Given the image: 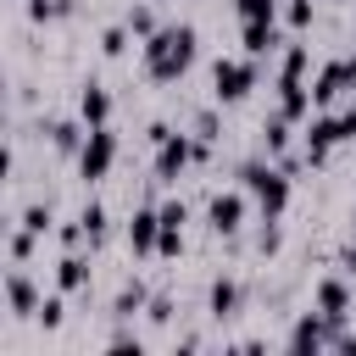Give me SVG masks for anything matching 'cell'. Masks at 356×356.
Segmentation results:
<instances>
[{
	"label": "cell",
	"mask_w": 356,
	"mask_h": 356,
	"mask_svg": "<svg viewBox=\"0 0 356 356\" xmlns=\"http://www.w3.org/2000/svg\"><path fill=\"white\" fill-rule=\"evenodd\" d=\"M195 44H200L195 22H161V28L139 44L145 78H150V83H178V78L189 72V61H195Z\"/></svg>",
	"instance_id": "cell-1"
},
{
	"label": "cell",
	"mask_w": 356,
	"mask_h": 356,
	"mask_svg": "<svg viewBox=\"0 0 356 356\" xmlns=\"http://www.w3.org/2000/svg\"><path fill=\"white\" fill-rule=\"evenodd\" d=\"M234 178H239V189H250V200H256L261 217H284V206H289V184H295L284 161H273V156H250V161L234 167Z\"/></svg>",
	"instance_id": "cell-2"
},
{
	"label": "cell",
	"mask_w": 356,
	"mask_h": 356,
	"mask_svg": "<svg viewBox=\"0 0 356 356\" xmlns=\"http://www.w3.org/2000/svg\"><path fill=\"white\" fill-rule=\"evenodd\" d=\"M256 89V56H217V67H211V95H217V106H234V100H245Z\"/></svg>",
	"instance_id": "cell-3"
},
{
	"label": "cell",
	"mask_w": 356,
	"mask_h": 356,
	"mask_svg": "<svg viewBox=\"0 0 356 356\" xmlns=\"http://www.w3.org/2000/svg\"><path fill=\"white\" fill-rule=\"evenodd\" d=\"M350 89H356V56H334V61H323V72L312 78V100H317V111L339 106Z\"/></svg>",
	"instance_id": "cell-4"
},
{
	"label": "cell",
	"mask_w": 356,
	"mask_h": 356,
	"mask_svg": "<svg viewBox=\"0 0 356 356\" xmlns=\"http://www.w3.org/2000/svg\"><path fill=\"white\" fill-rule=\"evenodd\" d=\"M72 161H78V178H83V184L106 178V172L117 167V134H111V122H106V128H89V139H83V150H78Z\"/></svg>",
	"instance_id": "cell-5"
},
{
	"label": "cell",
	"mask_w": 356,
	"mask_h": 356,
	"mask_svg": "<svg viewBox=\"0 0 356 356\" xmlns=\"http://www.w3.org/2000/svg\"><path fill=\"white\" fill-rule=\"evenodd\" d=\"M245 217H250V189H217V195L206 200V222H211V234H222V239H234V234L245 228Z\"/></svg>",
	"instance_id": "cell-6"
},
{
	"label": "cell",
	"mask_w": 356,
	"mask_h": 356,
	"mask_svg": "<svg viewBox=\"0 0 356 356\" xmlns=\"http://www.w3.org/2000/svg\"><path fill=\"white\" fill-rule=\"evenodd\" d=\"M339 317H328V312H300L295 317V328H289V350H334V339H339Z\"/></svg>",
	"instance_id": "cell-7"
},
{
	"label": "cell",
	"mask_w": 356,
	"mask_h": 356,
	"mask_svg": "<svg viewBox=\"0 0 356 356\" xmlns=\"http://www.w3.org/2000/svg\"><path fill=\"white\" fill-rule=\"evenodd\" d=\"M195 161H200V139L172 128V134L156 145V184H172V178H178L184 167H195Z\"/></svg>",
	"instance_id": "cell-8"
},
{
	"label": "cell",
	"mask_w": 356,
	"mask_h": 356,
	"mask_svg": "<svg viewBox=\"0 0 356 356\" xmlns=\"http://www.w3.org/2000/svg\"><path fill=\"white\" fill-rule=\"evenodd\" d=\"M161 245V206H134L128 217V250L134 256H156Z\"/></svg>",
	"instance_id": "cell-9"
},
{
	"label": "cell",
	"mask_w": 356,
	"mask_h": 356,
	"mask_svg": "<svg viewBox=\"0 0 356 356\" xmlns=\"http://www.w3.org/2000/svg\"><path fill=\"white\" fill-rule=\"evenodd\" d=\"M312 306L345 323V317H350V273L339 267V273H328V278H317V289H312Z\"/></svg>",
	"instance_id": "cell-10"
},
{
	"label": "cell",
	"mask_w": 356,
	"mask_h": 356,
	"mask_svg": "<svg viewBox=\"0 0 356 356\" xmlns=\"http://www.w3.org/2000/svg\"><path fill=\"white\" fill-rule=\"evenodd\" d=\"M6 300H11V317H39L44 295H39V284H33L28 267H11L6 273Z\"/></svg>",
	"instance_id": "cell-11"
},
{
	"label": "cell",
	"mask_w": 356,
	"mask_h": 356,
	"mask_svg": "<svg viewBox=\"0 0 356 356\" xmlns=\"http://www.w3.org/2000/svg\"><path fill=\"white\" fill-rule=\"evenodd\" d=\"M239 306H245V284H239L234 273L211 278V289H206V312L222 323V317H239Z\"/></svg>",
	"instance_id": "cell-12"
},
{
	"label": "cell",
	"mask_w": 356,
	"mask_h": 356,
	"mask_svg": "<svg viewBox=\"0 0 356 356\" xmlns=\"http://www.w3.org/2000/svg\"><path fill=\"white\" fill-rule=\"evenodd\" d=\"M78 117H83L89 128H106V122H111V89H106L100 78L78 83Z\"/></svg>",
	"instance_id": "cell-13"
},
{
	"label": "cell",
	"mask_w": 356,
	"mask_h": 356,
	"mask_svg": "<svg viewBox=\"0 0 356 356\" xmlns=\"http://www.w3.org/2000/svg\"><path fill=\"white\" fill-rule=\"evenodd\" d=\"M239 44H245V56H273V50H284V33H278V17L273 22H239Z\"/></svg>",
	"instance_id": "cell-14"
},
{
	"label": "cell",
	"mask_w": 356,
	"mask_h": 356,
	"mask_svg": "<svg viewBox=\"0 0 356 356\" xmlns=\"http://www.w3.org/2000/svg\"><path fill=\"white\" fill-rule=\"evenodd\" d=\"M44 134H50V145H56L61 156H78L83 139H89V122H83V117H50Z\"/></svg>",
	"instance_id": "cell-15"
},
{
	"label": "cell",
	"mask_w": 356,
	"mask_h": 356,
	"mask_svg": "<svg viewBox=\"0 0 356 356\" xmlns=\"http://www.w3.org/2000/svg\"><path fill=\"white\" fill-rule=\"evenodd\" d=\"M89 278H95V267H89V256H83V250H67V256L56 261V289L83 295V289H89Z\"/></svg>",
	"instance_id": "cell-16"
},
{
	"label": "cell",
	"mask_w": 356,
	"mask_h": 356,
	"mask_svg": "<svg viewBox=\"0 0 356 356\" xmlns=\"http://www.w3.org/2000/svg\"><path fill=\"white\" fill-rule=\"evenodd\" d=\"M145 306H150V289H145V278H128V284L117 289V300H111V317H117V323H134Z\"/></svg>",
	"instance_id": "cell-17"
},
{
	"label": "cell",
	"mask_w": 356,
	"mask_h": 356,
	"mask_svg": "<svg viewBox=\"0 0 356 356\" xmlns=\"http://www.w3.org/2000/svg\"><path fill=\"white\" fill-rule=\"evenodd\" d=\"M289 139H295V122H289L284 111H273V117L261 122V145H267V156L284 161V156H289Z\"/></svg>",
	"instance_id": "cell-18"
},
{
	"label": "cell",
	"mask_w": 356,
	"mask_h": 356,
	"mask_svg": "<svg viewBox=\"0 0 356 356\" xmlns=\"http://www.w3.org/2000/svg\"><path fill=\"white\" fill-rule=\"evenodd\" d=\"M78 222H83V234H89V250H95V245H106V234H111V211H106L100 200H89V206L78 211Z\"/></svg>",
	"instance_id": "cell-19"
},
{
	"label": "cell",
	"mask_w": 356,
	"mask_h": 356,
	"mask_svg": "<svg viewBox=\"0 0 356 356\" xmlns=\"http://www.w3.org/2000/svg\"><path fill=\"white\" fill-rule=\"evenodd\" d=\"M195 139H200V161L211 156V145L222 139V122H217V106H206V111H195Z\"/></svg>",
	"instance_id": "cell-20"
},
{
	"label": "cell",
	"mask_w": 356,
	"mask_h": 356,
	"mask_svg": "<svg viewBox=\"0 0 356 356\" xmlns=\"http://www.w3.org/2000/svg\"><path fill=\"white\" fill-rule=\"evenodd\" d=\"M122 22L134 28V39H139V44H145V39H150V33L161 28V22H156V6H150V0H139V6H128V17H122Z\"/></svg>",
	"instance_id": "cell-21"
},
{
	"label": "cell",
	"mask_w": 356,
	"mask_h": 356,
	"mask_svg": "<svg viewBox=\"0 0 356 356\" xmlns=\"http://www.w3.org/2000/svg\"><path fill=\"white\" fill-rule=\"evenodd\" d=\"M306 44H284V67H278V83H306Z\"/></svg>",
	"instance_id": "cell-22"
},
{
	"label": "cell",
	"mask_w": 356,
	"mask_h": 356,
	"mask_svg": "<svg viewBox=\"0 0 356 356\" xmlns=\"http://www.w3.org/2000/svg\"><path fill=\"white\" fill-rule=\"evenodd\" d=\"M44 334H56L61 323H67V289H56V295H44V306H39V317H33Z\"/></svg>",
	"instance_id": "cell-23"
},
{
	"label": "cell",
	"mask_w": 356,
	"mask_h": 356,
	"mask_svg": "<svg viewBox=\"0 0 356 356\" xmlns=\"http://www.w3.org/2000/svg\"><path fill=\"white\" fill-rule=\"evenodd\" d=\"M33 245H39V234L17 222V234L6 239V250H11V267H28V261H33Z\"/></svg>",
	"instance_id": "cell-24"
},
{
	"label": "cell",
	"mask_w": 356,
	"mask_h": 356,
	"mask_svg": "<svg viewBox=\"0 0 356 356\" xmlns=\"http://www.w3.org/2000/svg\"><path fill=\"white\" fill-rule=\"evenodd\" d=\"M17 222H22V228H33V234L44 239V234L56 228V211H50L44 200H33V206H22V217H17Z\"/></svg>",
	"instance_id": "cell-25"
},
{
	"label": "cell",
	"mask_w": 356,
	"mask_h": 356,
	"mask_svg": "<svg viewBox=\"0 0 356 356\" xmlns=\"http://www.w3.org/2000/svg\"><path fill=\"white\" fill-rule=\"evenodd\" d=\"M234 11H239V22H273L284 6L278 0H234Z\"/></svg>",
	"instance_id": "cell-26"
},
{
	"label": "cell",
	"mask_w": 356,
	"mask_h": 356,
	"mask_svg": "<svg viewBox=\"0 0 356 356\" xmlns=\"http://www.w3.org/2000/svg\"><path fill=\"white\" fill-rule=\"evenodd\" d=\"M256 250H261V256H278V250H284V228H278V217H261V228H256Z\"/></svg>",
	"instance_id": "cell-27"
},
{
	"label": "cell",
	"mask_w": 356,
	"mask_h": 356,
	"mask_svg": "<svg viewBox=\"0 0 356 356\" xmlns=\"http://www.w3.org/2000/svg\"><path fill=\"white\" fill-rule=\"evenodd\" d=\"M128 39H134V28H128V22H117V28H106V33H100V50H106V56H122V50H128Z\"/></svg>",
	"instance_id": "cell-28"
},
{
	"label": "cell",
	"mask_w": 356,
	"mask_h": 356,
	"mask_svg": "<svg viewBox=\"0 0 356 356\" xmlns=\"http://www.w3.org/2000/svg\"><path fill=\"white\" fill-rule=\"evenodd\" d=\"M106 350H117V356H139V350H145V339H139L134 328H117V334L106 339Z\"/></svg>",
	"instance_id": "cell-29"
},
{
	"label": "cell",
	"mask_w": 356,
	"mask_h": 356,
	"mask_svg": "<svg viewBox=\"0 0 356 356\" xmlns=\"http://www.w3.org/2000/svg\"><path fill=\"white\" fill-rule=\"evenodd\" d=\"M145 317H150L156 328H167V323H172V295H150V306H145Z\"/></svg>",
	"instance_id": "cell-30"
},
{
	"label": "cell",
	"mask_w": 356,
	"mask_h": 356,
	"mask_svg": "<svg viewBox=\"0 0 356 356\" xmlns=\"http://www.w3.org/2000/svg\"><path fill=\"white\" fill-rule=\"evenodd\" d=\"M284 22L289 28H312V0H284Z\"/></svg>",
	"instance_id": "cell-31"
},
{
	"label": "cell",
	"mask_w": 356,
	"mask_h": 356,
	"mask_svg": "<svg viewBox=\"0 0 356 356\" xmlns=\"http://www.w3.org/2000/svg\"><path fill=\"white\" fill-rule=\"evenodd\" d=\"M161 222H167V228H184V222H189V206H184V200H161Z\"/></svg>",
	"instance_id": "cell-32"
},
{
	"label": "cell",
	"mask_w": 356,
	"mask_h": 356,
	"mask_svg": "<svg viewBox=\"0 0 356 356\" xmlns=\"http://www.w3.org/2000/svg\"><path fill=\"white\" fill-rule=\"evenodd\" d=\"M184 250V228H167L161 222V245H156V256H178Z\"/></svg>",
	"instance_id": "cell-33"
},
{
	"label": "cell",
	"mask_w": 356,
	"mask_h": 356,
	"mask_svg": "<svg viewBox=\"0 0 356 356\" xmlns=\"http://www.w3.org/2000/svg\"><path fill=\"white\" fill-rule=\"evenodd\" d=\"M334 350H345V356H356V328H339V339H334Z\"/></svg>",
	"instance_id": "cell-34"
},
{
	"label": "cell",
	"mask_w": 356,
	"mask_h": 356,
	"mask_svg": "<svg viewBox=\"0 0 356 356\" xmlns=\"http://www.w3.org/2000/svg\"><path fill=\"white\" fill-rule=\"evenodd\" d=\"M167 134H172V122H150V128H145V139H150V145H161Z\"/></svg>",
	"instance_id": "cell-35"
},
{
	"label": "cell",
	"mask_w": 356,
	"mask_h": 356,
	"mask_svg": "<svg viewBox=\"0 0 356 356\" xmlns=\"http://www.w3.org/2000/svg\"><path fill=\"white\" fill-rule=\"evenodd\" d=\"M339 267H345V273L356 278V234H350V245H345V256H339Z\"/></svg>",
	"instance_id": "cell-36"
},
{
	"label": "cell",
	"mask_w": 356,
	"mask_h": 356,
	"mask_svg": "<svg viewBox=\"0 0 356 356\" xmlns=\"http://www.w3.org/2000/svg\"><path fill=\"white\" fill-rule=\"evenodd\" d=\"M28 6H33V0H28Z\"/></svg>",
	"instance_id": "cell-37"
}]
</instances>
